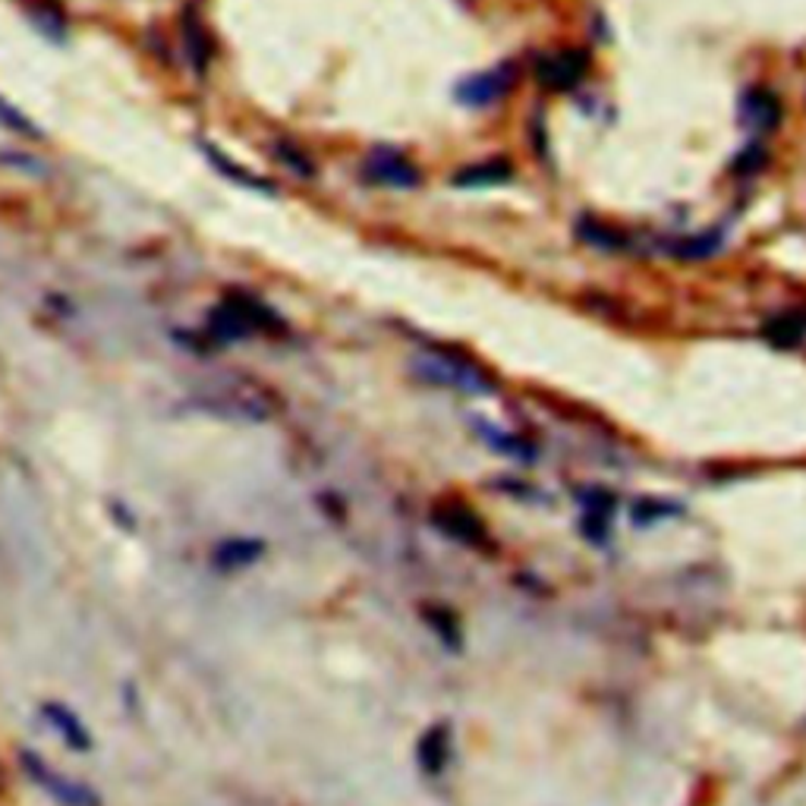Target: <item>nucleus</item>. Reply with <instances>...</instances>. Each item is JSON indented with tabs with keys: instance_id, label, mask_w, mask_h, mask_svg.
I'll use <instances>...</instances> for the list:
<instances>
[{
	"instance_id": "obj_1",
	"label": "nucleus",
	"mask_w": 806,
	"mask_h": 806,
	"mask_svg": "<svg viewBox=\"0 0 806 806\" xmlns=\"http://www.w3.org/2000/svg\"><path fill=\"white\" fill-rule=\"evenodd\" d=\"M195 410L237 422H265L275 417V397L250 378H224L193 397Z\"/></svg>"
},
{
	"instance_id": "obj_2",
	"label": "nucleus",
	"mask_w": 806,
	"mask_h": 806,
	"mask_svg": "<svg viewBox=\"0 0 806 806\" xmlns=\"http://www.w3.org/2000/svg\"><path fill=\"white\" fill-rule=\"evenodd\" d=\"M413 375L422 378L425 385L432 388H447L460 390V394H470V397H489L495 394V378L476 365L473 360H464L457 353H447V350H425L413 357Z\"/></svg>"
},
{
	"instance_id": "obj_3",
	"label": "nucleus",
	"mask_w": 806,
	"mask_h": 806,
	"mask_svg": "<svg viewBox=\"0 0 806 806\" xmlns=\"http://www.w3.org/2000/svg\"><path fill=\"white\" fill-rule=\"evenodd\" d=\"M208 328L221 344H233V340H243V337H252L258 332H280L284 322H280L278 312H272L262 300H255L250 293H230L212 309Z\"/></svg>"
},
{
	"instance_id": "obj_4",
	"label": "nucleus",
	"mask_w": 806,
	"mask_h": 806,
	"mask_svg": "<svg viewBox=\"0 0 806 806\" xmlns=\"http://www.w3.org/2000/svg\"><path fill=\"white\" fill-rule=\"evenodd\" d=\"M520 76L517 63L514 60H501L495 67L482 70V73H473L467 76L464 83L454 88V98L467 108H489V105H498L501 98L514 88Z\"/></svg>"
},
{
	"instance_id": "obj_5",
	"label": "nucleus",
	"mask_w": 806,
	"mask_h": 806,
	"mask_svg": "<svg viewBox=\"0 0 806 806\" xmlns=\"http://www.w3.org/2000/svg\"><path fill=\"white\" fill-rule=\"evenodd\" d=\"M362 177L385 190H413L422 183L417 165L397 148H375L362 165Z\"/></svg>"
},
{
	"instance_id": "obj_6",
	"label": "nucleus",
	"mask_w": 806,
	"mask_h": 806,
	"mask_svg": "<svg viewBox=\"0 0 806 806\" xmlns=\"http://www.w3.org/2000/svg\"><path fill=\"white\" fill-rule=\"evenodd\" d=\"M23 769H26L32 779L38 781L51 797H57L63 806H101V801L83 787V784H76V781L63 779L60 772L55 769H48L35 753H23Z\"/></svg>"
},
{
	"instance_id": "obj_7",
	"label": "nucleus",
	"mask_w": 806,
	"mask_h": 806,
	"mask_svg": "<svg viewBox=\"0 0 806 806\" xmlns=\"http://www.w3.org/2000/svg\"><path fill=\"white\" fill-rule=\"evenodd\" d=\"M586 67L589 60L584 51H557V55L539 57L536 80L552 92H567V88H577V83L584 80Z\"/></svg>"
},
{
	"instance_id": "obj_8",
	"label": "nucleus",
	"mask_w": 806,
	"mask_h": 806,
	"mask_svg": "<svg viewBox=\"0 0 806 806\" xmlns=\"http://www.w3.org/2000/svg\"><path fill=\"white\" fill-rule=\"evenodd\" d=\"M737 113H741V123L750 130V133H772L781 123V101L772 88H759L753 85L741 95L737 101Z\"/></svg>"
},
{
	"instance_id": "obj_9",
	"label": "nucleus",
	"mask_w": 806,
	"mask_h": 806,
	"mask_svg": "<svg viewBox=\"0 0 806 806\" xmlns=\"http://www.w3.org/2000/svg\"><path fill=\"white\" fill-rule=\"evenodd\" d=\"M514 180V167L507 158H492V161H479V165H467L460 167L454 173V187L457 190H485V187H501Z\"/></svg>"
},
{
	"instance_id": "obj_10",
	"label": "nucleus",
	"mask_w": 806,
	"mask_h": 806,
	"mask_svg": "<svg viewBox=\"0 0 806 806\" xmlns=\"http://www.w3.org/2000/svg\"><path fill=\"white\" fill-rule=\"evenodd\" d=\"M202 152H205V158L212 161V167H215L221 177H227V180H233V183H240V187H246V190H255V193H265V195L278 193L272 180H265V177L252 173V170H246L243 165H237L233 158H227L224 152H218L212 142H205V145H202Z\"/></svg>"
},
{
	"instance_id": "obj_11",
	"label": "nucleus",
	"mask_w": 806,
	"mask_h": 806,
	"mask_svg": "<svg viewBox=\"0 0 806 806\" xmlns=\"http://www.w3.org/2000/svg\"><path fill=\"white\" fill-rule=\"evenodd\" d=\"M724 233L722 230H706V233H696V237H684V240H674L671 243V255L674 258H684V262H696V258H709L715 252H722Z\"/></svg>"
},
{
	"instance_id": "obj_12",
	"label": "nucleus",
	"mask_w": 806,
	"mask_h": 806,
	"mask_svg": "<svg viewBox=\"0 0 806 806\" xmlns=\"http://www.w3.org/2000/svg\"><path fill=\"white\" fill-rule=\"evenodd\" d=\"M41 712H45V719H48V722L55 724L57 731H60V737L67 741V747H73V750H85V747L92 744V741H88V731L80 724V719H76L70 709H63L60 702H48Z\"/></svg>"
},
{
	"instance_id": "obj_13",
	"label": "nucleus",
	"mask_w": 806,
	"mask_h": 806,
	"mask_svg": "<svg viewBox=\"0 0 806 806\" xmlns=\"http://www.w3.org/2000/svg\"><path fill=\"white\" fill-rule=\"evenodd\" d=\"M262 552H265V545L255 542V539H230V542L218 545L215 561H218V567L237 570V567H250V564H255V561L262 557Z\"/></svg>"
},
{
	"instance_id": "obj_14",
	"label": "nucleus",
	"mask_w": 806,
	"mask_h": 806,
	"mask_svg": "<svg viewBox=\"0 0 806 806\" xmlns=\"http://www.w3.org/2000/svg\"><path fill=\"white\" fill-rule=\"evenodd\" d=\"M766 337H769L775 347H797V344L806 337V318L801 312L775 315V318L766 325Z\"/></svg>"
},
{
	"instance_id": "obj_15",
	"label": "nucleus",
	"mask_w": 806,
	"mask_h": 806,
	"mask_svg": "<svg viewBox=\"0 0 806 806\" xmlns=\"http://www.w3.org/2000/svg\"><path fill=\"white\" fill-rule=\"evenodd\" d=\"M183 48H187L195 70H205V63L212 57V41H208V32L202 28V23L193 20V13L183 16Z\"/></svg>"
},
{
	"instance_id": "obj_16",
	"label": "nucleus",
	"mask_w": 806,
	"mask_h": 806,
	"mask_svg": "<svg viewBox=\"0 0 806 806\" xmlns=\"http://www.w3.org/2000/svg\"><path fill=\"white\" fill-rule=\"evenodd\" d=\"M577 233H580V240H586L589 246H599V250H621V237L614 233L612 227L592 221V218H584V221L577 224Z\"/></svg>"
},
{
	"instance_id": "obj_17",
	"label": "nucleus",
	"mask_w": 806,
	"mask_h": 806,
	"mask_svg": "<svg viewBox=\"0 0 806 806\" xmlns=\"http://www.w3.org/2000/svg\"><path fill=\"white\" fill-rule=\"evenodd\" d=\"M0 127H7L10 133H16V136H26V140H41L45 133L28 120L26 113L23 111H16L10 101H3L0 98Z\"/></svg>"
},
{
	"instance_id": "obj_18",
	"label": "nucleus",
	"mask_w": 806,
	"mask_h": 806,
	"mask_svg": "<svg viewBox=\"0 0 806 806\" xmlns=\"http://www.w3.org/2000/svg\"><path fill=\"white\" fill-rule=\"evenodd\" d=\"M275 155H278V161H284V165L290 167L293 173H300V177H312V173H315L312 161H309L306 155H303L293 142H278V145H275Z\"/></svg>"
},
{
	"instance_id": "obj_19",
	"label": "nucleus",
	"mask_w": 806,
	"mask_h": 806,
	"mask_svg": "<svg viewBox=\"0 0 806 806\" xmlns=\"http://www.w3.org/2000/svg\"><path fill=\"white\" fill-rule=\"evenodd\" d=\"M762 165H766V148H762L759 142H750V145L737 155L734 173H756Z\"/></svg>"
}]
</instances>
